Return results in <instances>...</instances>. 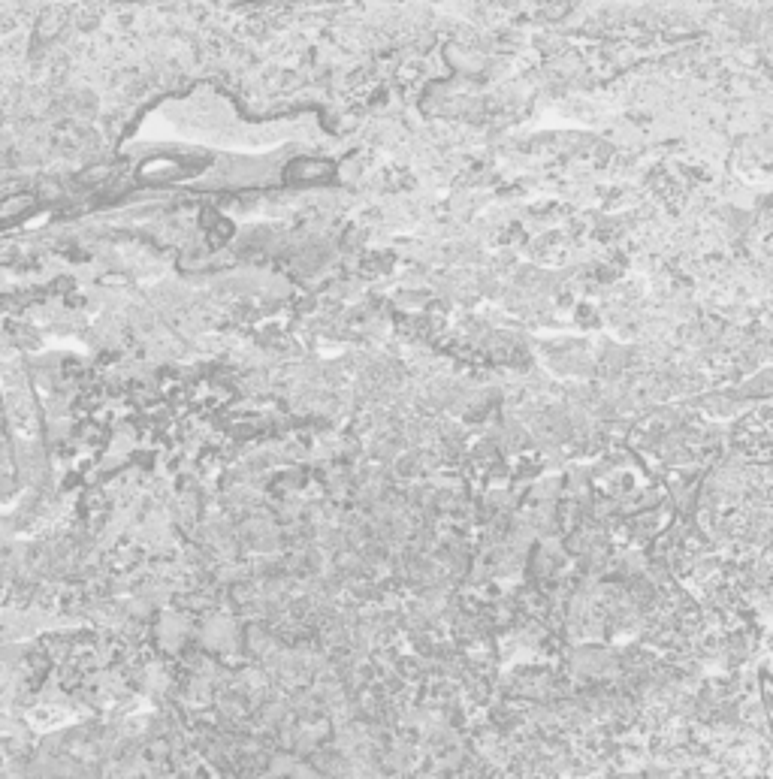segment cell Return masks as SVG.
Here are the masks:
<instances>
[{"mask_svg":"<svg viewBox=\"0 0 773 779\" xmlns=\"http://www.w3.org/2000/svg\"><path fill=\"white\" fill-rule=\"evenodd\" d=\"M293 179H302V182H312V179H327L330 173H333V167L330 164H324V161H296L290 170H287Z\"/></svg>","mask_w":773,"mask_h":779,"instance_id":"1","label":"cell"}]
</instances>
